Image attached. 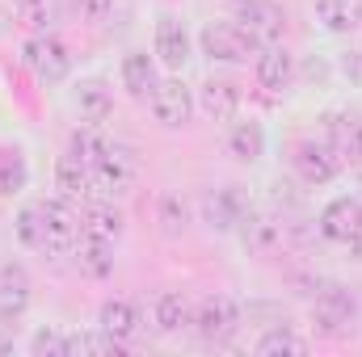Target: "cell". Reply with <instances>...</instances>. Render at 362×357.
<instances>
[{
	"mask_svg": "<svg viewBox=\"0 0 362 357\" xmlns=\"http://www.w3.org/2000/svg\"><path fill=\"white\" fill-rule=\"evenodd\" d=\"M131 181H135V156H131V147L110 143L105 156L89 164V198H105L110 202V198L127 193Z\"/></svg>",
	"mask_w": 362,
	"mask_h": 357,
	"instance_id": "7a4b0ae2",
	"label": "cell"
},
{
	"mask_svg": "<svg viewBox=\"0 0 362 357\" xmlns=\"http://www.w3.org/2000/svg\"><path fill=\"white\" fill-rule=\"evenodd\" d=\"M34 353H55V357H64V337L55 332V328H42V332H34Z\"/></svg>",
	"mask_w": 362,
	"mask_h": 357,
	"instance_id": "d6a6232c",
	"label": "cell"
},
{
	"mask_svg": "<svg viewBox=\"0 0 362 357\" xmlns=\"http://www.w3.org/2000/svg\"><path fill=\"white\" fill-rule=\"evenodd\" d=\"M21 59H25V68H30L42 85H59V80H68V72H72V55H68V47H64L55 34H34V38H25Z\"/></svg>",
	"mask_w": 362,
	"mask_h": 357,
	"instance_id": "3957f363",
	"label": "cell"
},
{
	"mask_svg": "<svg viewBox=\"0 0 362 357\" xmlns=\"http://www.w3.org/2000/svg\"><path fill=\"white\" fill-rule=\"evenodd\" d=\"M81 236L105 240V244H118V236H122V214H118L105 198L93 202V206H85V214H81Z\"/></svg>",
	"mask_w": 362,
	"mask_h": 357,
	"instance_id": "e0dca14e",
	"label": "cell"
},
{
	"mask_svg": "<svg viewBox=\"0 0 362 357\" xmlns=\"http://www.w3.org/2000/svg\"><path fill=\"white\" fill-rule=\"evenodd\" d=\"M0 349H8V345H4V341H0Z\"/></svg>",
	"mask_w": 362,
	"mask_h": 357,
	"instance_id": "d590c367",
	"label": "cell"
},
{
	"mask_svg": "<svg viewBox=\"0 0 362 357\" xmlns=\"http://www.w3.org/2000/svg\"><path fill=\"white\" fill-rule=\"evenodd\" d=\"M236 231H240V244L249 248V253H257V257H266L274 253L278 244H282V223L274 219V214H245L240 223H236Z\"/></svg>",
	"mask_w": 362,
	"mask_h": 357,
	"instance_id": "4fadbf2b",
	"label": "cell"
},
{
	"mask_svg": "<svg viewBox=\"0 0 362 357\" xmlns=\"http://www.w3.org/2000/svg\"><path fill=\"white\" fill-rule=\"evenodd\" d=\"M198 47H202V55L215 59V63H249L253 55H262V42H257L245 25H232V21H211V25H202Z\"/></svg>",
	"mask_w": 362,
	"mask_h": 357,
	"instance_id": "6da1fadb",
	"label": "cell"
},
{
	"mask_svg": "<svg viewBox=\"0 0 362 357\" xmlns=\"http://www.w3.org/2000/svg\"><path fill=\"white\" fill-rule=\"evenodd\" d=\"M346 248H350V257H354V261H362V231L350 240V244H346Z\"/></svg>",
	"mask_w": 362,
	"mask_h": 357,
	"instance_id": "e575fe53",
	"label": "cell"
},
{
	"mask_svg": "<svg viewBox=\"0 0 362 357\" xmlns=\"http://www.w3.org/2000/svg\"><path fill=\"white\" fill-rule=\"evenodd\" d=\"M189 324H194V332H198L206 345H219V341H228V337L236 332L240 311H236V303H232L228 294H206V298H198Z\"/></svg>",
	"mask_w": 362,
	"mask_h": 357,
	"instance_id": "5b68a950",
	"label": "cell"
},
{
	"mask_svg": "<svg viewBox=\"0 0 362 357\" xmlns=\"http://www.w3.org/2000/svg\"><path fill=\"white\" fill-rule=\"evenodd\" d=\"M198 105H202V114H211L215 122H228V118H236V109H240V92H236V85H228V80H206L202 92H198Z\"/></svg>",
	"mask_w": 362,
	"mask_h": 357,
	"instance_id": "d6986e66",
	"label": "cell"
},
{
	"mask_svg": "<svg viewBox=\"0 0 362 357\" xmlns=\"http://www.w3.org/2000/svg\"><path fill=\"white\" fill-rule=\"evenodd\" d=\"M76 261H81V269H85L89 277H110V273H114V244L93 240V236H81Z\"/></svg>",
	"mask_w": 362,
	"mask_h": 357,
	"instance_id": "484cf974",
	"label": "cell"
},
{
	"mask_svg": "<svg viewBox=\"0 0 362 357\" xmlns=\"http://www.w3.org/2000/svg\"><path fill=\"white\" fill-rule=\"evenodd\" d=\"M257 80H262V89H270V92L286 89L295 80V55L286 47H266L257 55Z\"/></svg>",
	"mask_w": 362,
	"mask_h": 357,
	"instance_id": "2e32d148",
	"label": "cell"
},
{
	"mask_svg": "<svg viewBox=\"0 0 362 357\" xmlns=\"http://www.w3.org/2000/svg\"><path fill=\"white\" fill-rule=\"evenodd\" d=\"M362 231V202L358 198H333L320 210V236L333 244H350Z\"/></svg>",
	"mask_w": 362,
	"mask_h": 357,
	"instance_id": "9c48e42d",
	"label": "cell"
},
{
	"mask_svg": "<svg viewBox=\"0 0 362 357\" xmlns=\"http://www.w3.org/2000/svg\"><path fill=\"white\" fill-rule=\"evenodd\" d=\"M55 185H59V193L68 198V202H76V198H89V164L81 160V156H59V164H55Z\"/></svg>",
	"mask_w": 362,
	"mask_h": 357,
	"instance_id": "603a6c76",
	"label": "cell"
},
{
	"mask_svg": "<svg viewBox=\"0 0 362 357\" xmlns=\"http://www.w3.org/2000/svg\"><path fill=\"white\" fill-rule=\"evenodd\" d=\"M295 173L308 181V185H329V181L341 173V160L333 156L329 143H316V139H303L295 147Z\"/></svg>",
	"mask_w": 362,
	"mask_h": 357,
	"instance_id": "30bf717a",
	"label": "cell"
},
{
	"mask_svg": "<svg viewBox=\"0 0 362 357\" xmlns=\"http://www.w3.org/2000/svg\"><path fill=\"white\" fill-rule=\"evenodd\" d=\"M76 109H81V118L85 122H105L110 118V109H114V92L105 80H81L76 85Z\"/></svg>",
	"mask_w": 362,
	"mask_h": 357,
	"instance_id": "ffe728a7",
	"label": "cell"
},
{
	"mask_svg": "<svg viewBox=\"0 0 362 357\" xmlns=\"http://www.w3.org/2000/svg\"><path fill=\"white\" fill-rule=\"evenodd\" d=\"M76 13L85 21H105L114 13V0H76Z\"/></svg>",
	"mask_w": 362,
	"mask_h": 357,
	"instance_id": "836d02e7",
	"label": "cell"
},
{
	"mask_svg": "<svg viewBox=\"0 0 362 357\" xmlns=\"http://www.w3.org/2000/svg\"><path fill=\"white\" fill-rule=\"evenodd\" d=\"M156 59L165 68H173V72L185 68V59H189V34H185V25H181L177 17H160V25H156Z\"/></svg>",
	"mask_w": 362,
	"mask_h": 357,
	"instance_id": "9a60e30c",
	"label": "cell"
},
{
	"mask_svg": "<svg viewBox=\"0 0 362 357\" xmlns=\"http://www.w3.org/2000/svg\"><path fill=\"white\" fill-rule=\"evenodd\" d=\"M30 181V169H25V156L17 147H0V198H13L21 193Z\"/></svg>",
	"mask_w": 362,
	"mask_h": 357,
	"instance_id": "4316f807",
	"label": "cell"
},
{
	"mask_svg": "<svg viewBox=\"0 0 362 357\" xmlns=\"http://www.w3.org/2000/svg\"><path fill=\"white\" fill-rule=\"evenodd\" d=\"M240 25L266 47V42H278V38H282L286 13H282L274 0H240Z\"/></svg>",
	"mask_w": 362,
	"mask_h": 357,
	"instance_id": "8fae6325",
	"label": "cell"
},
{
	"mask_svg": "<svg viewBox=\"0 0 362 357\" xmlns=\"http://www.w3.org/2000/svg\"><path fill=\"white\" fill-rule=\"evenodd\" d=\"M160 227H165V236H181L189 227V206L181 202V193H165L160 198Z\"/></svg>",
	"mask_w": 362,
	"mask_h": 357,
	"instance_id": "4dcf8cb0",
	"label": "cell"
},
{
	"mask_svg": "<svg viewBox=\"0 0 362 357\" xmlns=\"http://www.w3.org/2000/svg\"><path fill=\"white\" fill-rule=\"evenodd\" d=\"M105 147H110V139L97 131V122H81V126L72 131V156H81L85 164L101 160V156H105Z\"/></svg>",
	"mask_w": 362,
	"mask_h": 357,
	"instance_id": "f1b7e54d",
	"label": "cell"
},
{
	"mask_svg": "<svg viewBox=\"0 0 362 357\" xmlns=\"http://www.w3.org/2000/svg\"><path fill=\"white\" fill-rule=\"evenodd\" d=\"M25 303H30V273H25V265L8 261L0 269V320H17L25 311Z\"/></svg>",
	"mask_w": 362,
	"mask_h": 357,
	"instance_id": "5bb4252c",
	"label": "cell"
},
{
	"mask_svg": "<svg viewBox=\"0 0 362 357\" xmlns=\"http://www.w3.org/2000/svg\"><path fill=\"white\" fill-rule=\"evenodd\" d=\"M17 240L25 248L47 253V214H42V202L38 206H21V214H17Z\"/></svg>",
	"mask_w": 362,
	"mask_h": 357,
	"instance_id": "83f0119b",
	"label": "cell"
},
{
	"mask_svg": "<svg viewBox=\"0 0 362 357\" xmlns=\"http://www.w3.org/2000/svg\"><path fill=\"white\" fill-rule=\"evenodd\" d=\"M17 17H21V25H30L34 34H47L51 21H55V8H51V0H17Z\"/></svg>",
	"mask_w": 362,
	"mask_h": 357,
	"instance_id": "1f68e13d",
	"label": "cell"
},
{
	"mask_svg": "<svg viewBox=\"0 0 362 357\" xmlns=\"http://www.w3.org/2000/svg\"><path fill=\"white\" fill-rule=\"evenodd\" d=\"M148 101H152V114H156V122L160 126H185L189 118H194V92H189V85L185 80H177V76H169V80H156V89L148 92Z\"/></svg>",
	"mask_w": 362,
	"mask_h": 357,
	"instance_id": "8992f818",
	"label": "cell"
},
{
	"mask_svg": "<svg viewBox=\"0 0 362 357\" xmlns=\"http://www.w3.org/2000/svg\"><path fill=\"white\" fill-rule=\"evenodd\" d=\"M42 214H47V253H68V248H76L81 219L72 214L68 198H59V202H42Z\"/></svg>",
	"mask_w": 362,
	"mask_h": 357,
	"instance_id": "7c38bea8",
	"label": "cell"
},
{
	"mask_svg": "<svg viewBox=\"0 0 362 357\" xmlns=\"http://www.w3.org/2000/svg\"><path fill=\"white\" fill-rule=\"evenodd\" d=\"M228 147H232V156L245 160V164L262 160V152H266V131H262V122H236L232 135H228Z\"/></svg>",
	"mask_w": 362,
	"mask_h": 357,
	"instance_id": "cb8c5ba5",
	"label": "cell"
},
{
	"mask_svg": "<svg viewBox=\"0 0 362 357\" xmlns=\"http://www.w3.org/2000/svg\"><path fill=\"white\" fill-rule=\"evenodd\" d=\"M122 89L131 92V97H148V92L156 89V63H152V55L131 51L122 59Z\"/></svg>",
	"mask_w": 362,
	"mask_h": 357,
	"instance_id": "7402d4cb",
	"label": "cell"
},
{
	"mask_svg": "<svg viewBox=\"0 0 362 357\" xmlns=\"http://www.w3.org/2000/svg\"><path fill=\"white\" fill-rule=\"evenodd\" d=\"M97 328H105L114 341H131V337L139 332V311H135V303H127V298H110V303H101V320H97Z\"/></svg>",
	"mask_w": 362,
	"mask_h": 357,
	"instance_id": "ac0fdd59",
	"label": "cell"
},
{
	"mask_svg": "<svg viewBox=\"0 0 362 357\" xmlns=\"http://www.w3.org/2000/svg\"><path fill=\"white\" fill-rule=\"evenodd\" d=\"M316 17L333 34H354L362 25V0H316Z\"/></svg>",
	"mask_w": 362,
	"mask_h": 357,
	"instance_id": "44dd1931",
	"label": "cell"
},
{
	"mask_svg": "<svg viewBox=\"0 0 362 357\" xmlns=\"http://www.w3.org/2000/svg\"><path fill=\"white\" fill-rule=\"evenodd\" d=\"M325 135H329V147L341 164L362 169V122L354 114H341V109L325 114Z\"/></svg>",
	"mask_w": 362,
	"mask_h": 357,
	"instance_id": "ba28073f",
	"label": "cell"
},
{
	"mask_svg": "<svg viewBox=\"0 0 362 357\" xmlns=\"http://www.w3.org/2000/svg\"><path fill=\"white\" fill-rule=\"evenodd\" d=\"M354 315H358V298H354L346 286L329 282V286L316 290V303H312V324H316V332L341 337V332L354 324Z\"/></svg>",
	"mask_w": 362,
	"mask_h": 357,
	"instance_id": "277c9868",
	"label": "cell"
},
{
	"mask_svg": "<svg viewBox=\"0 0 362 357\" xmlns=\"http://www.w3.org/2000/svg\"><path fill=\"white\" fill-rule=\"evenodd\" d=\"M189 315H194V307H189V298L181 290H165L156 298V328L160 332H181L189 324Z\"/></svg>",
	"mask_w": 362,
	"mask_h": 357,
	"instance_id": "d4e9b609",
	"label": "cell"
},
{
	"mask_svg": "<svg viewBox=\"0 0 362 357\" xmlns=\"http://www.w3.org/2000/svg\"><path fill=\"white\" fill-rule=\"evenodd\" d=\"M245 214H249V198H245L240 185H223V189L202 198V219H206L211 231H236V223Z\"/></svg>",
	"mask_w": 362,
	"mask_h": 357,
	"instance_id": "52a82bcc",
	"label": "cell"
},
{
	"mask_svg": "<svg viewBox=\"0 0 362 357\" xmlns=\"http://www.w3.org/2000/svg\"><path fill=\"white\" fill-rule=\"evenodd\" d=\"M257 353L262 357H303L308 345H303L291 328H270V332L257 341Z\"/></svg>",
	"mask_w": 362,
	"mask_h": 357,
	"instance_id": "f546056e",
	"label": "cell"
}]
</instances>
